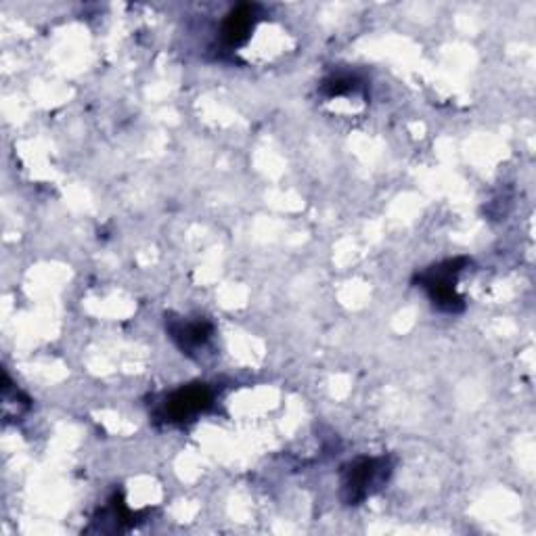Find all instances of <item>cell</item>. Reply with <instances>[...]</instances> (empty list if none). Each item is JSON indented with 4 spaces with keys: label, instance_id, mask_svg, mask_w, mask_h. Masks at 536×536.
<instances>
[{
    "label": "cell",
    "instance_id": "6da1fadb",
    "mask_svg": "<svg viewBox=\"0 0 536 536\" xmlns=\"http://www.w3.org/2000/svg\"><path fill=\"white\" fill-rule=\"evenodd\" d=\"M392 474V463L386 457H373V459H359L346 467L344 472V499L348 505H359L369 495H373L377 488L388 480Z\"/></svg>",
    "mask_w": 536,
    "mask_h": 536
},
{
    "label": "cell",
    "instance_id": "3957f363",
    "mask_svg": "<svg viewBox=\"0 0 536 536\" xmlns=\"http://www.w3.org/2000/svg\"><path fill=\"white\" fill-rule=\"evenodd\" d=\"M459 264H461V260L446 262L442 266H434L432 271H428L426 275H421V279H419V283L428 289L432 302L442 310L455 312V310L463 308V302L455 292V277L461 271Z\"/></svg>",
    "mask_w": 536,
    "mask_h": 536
},
{
    "label": "cell",
    "instance_id": "7a4b0ae2",
    "mask_svg": "<svg viewBox=\"0 0 536 536\" xmlns=\"http://www.w3.org/2000/svg\"><path fill=\"white\" fill-rule=\"evenodd\" d=\"M214 394L204 384H193L172 392L162 405L160 417L168 423H185L212 407Z\"/></svg>",
    "mask_w": 536,
    "mask_h": 536
},
{
    "label": "cell",
    "instance_id": "5b68a950",
    "mask_svg": "<svg viewBox=\"0 0 536 536\" xmlns=\"http://www.w3.org/2000/svg\"><path fill=\"white\" fill-rule=\"evenodd\" d=\"M256 24V7L252 5H241L222 24V40H225L227 47L235 49L250 38L252 30Z\"/></svg>",
    "mask_w": 536,
    "mask_h": 536
},
{
    "label": "cell",
    "instance_id": "8992f818",
    "mask_svg": "<svg viewBox=\"0 0 536 536\" xmlns=\"http://www.w3.org/2000/svg\"><path fill=\"white\" fill-rule=\"evenodd\" d=\"M325 93L329 97H335V95H342V93H348V91H354V82L350 78H333V80H327L323 84Z\"/></svg>",
    "mask_w": 536,
    "mask_h": 536
},
{
    "label": "cell",
    "instance_id": "277c9868",
    "mask_svg": "<svg viewBox=\"0 0 536 536\" xmlns=\"http://www.w3.org/2000/svg\"><path fill=\"white\" fill-rule=\"evenodd\" d=\"M170 338L178 344L183 352L193 354L195 350L204 348L210 338H212V325L206 321H183V319H172L168 323Z\"/></svg>",
    "mask_w": 536,
    "mask_h": 536
}]
</instances>
